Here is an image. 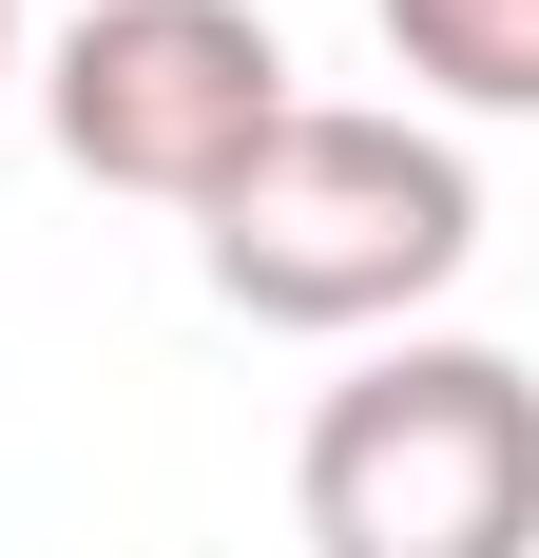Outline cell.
<instances>
[{
    "instance_id": "6da1fadb",
    "label": "cell",
    "mask_w": 539,
    "mask_h": 558,
    "mask_svg": "<svg viewBox=\"0 0 539 558\" xmlns=\"http://www.w3.org/2000/svg\"><path fill=\"white\" fill-rule=\"evenodd\" d=\"M193 251H213V289L251 308V328L347 347V328H405L424 289H463V251H482V173H463L443 116L289 97V116H270V155L193 213Z\"/></svg>"
},
{
    "instance_id": "7a4b0ae2",
    "label": "cell",
    "mask_w": 539,
    "mask_h": 558,
    "mask_svg": "<svg viewBox=\"0 0 539 558\" xmlns=\"http://www.w3.org/2000/svg\"><path fill=\"white\" fill-rule=\"evenodd\" d=\"M309 558H539V366L520 347H367L289 444Z\"/></svg>"
},
{
    "instance_id": "3957f363",
    "label": "cell",
    "mask_w": 539,
    "mask_h": 558,
    "mask_svg": "<svg viewBox=\"0 0 539 558\" xmlns=\"http://www.w3.org/2000/svg\"><path fill=\"white\" fill-rule=\"evenodd\" d=\"M270 116H289V39L251 0H77L39 39V135L155 213H213L270 155Z\"/></svg>"
},
{
    "instance_id": "277c9868",
    "label": "cell",
    "mask_w": 539,
    "mask_h": 558,
    "mask_svg": "<svg viewBox=\"0 0 539 558\" xmlns=\"http://www.w3.org/2000/svg\"><path fill=\"white\" fill-rule=\"evenodd\" d=\"M385 58L443 116H539V0H385Z\"/></svg>"
},
{
    "instance_id": "5b68a950",
    "label": "cell",
    "mask_w": 539,
    "mask_h": 558,
    "mask_svg": "<svg viewBox=\"0 0 539 558\" xmlns=\"http://www.w3.org/2000/svg\"><path fill=\"white\" fill-rule=\"evenodd\" d=\"M0 77H20V0H0Z\"/></svg>"
}]
</instances>
